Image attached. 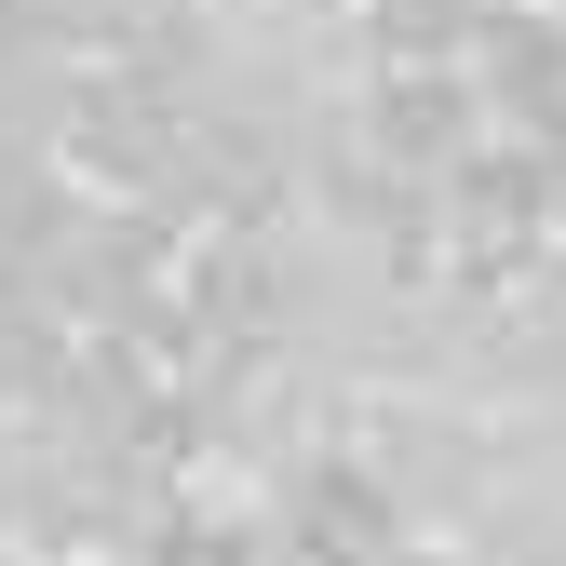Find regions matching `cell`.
Returning a JSON list of instances; mask_svg holds the SVG:
<instances>
[{
	"label": "cell",
	"mask_w": 566,
	"mask_h": 566,
	"mask_svg": "<svg viewBox=\"0 0 566 566\" xmlns=\"http://www.w3.org/2000/svg\"><path fill=\"white\" fill-rule=\"evenodd\" d=\"M82 41H67L41 0H0V163H54L67 108H82Z\"/></svg>",
	"instance_id": "6da1fadb"
},
{
	"label": "cell",
	"mask_w": 566,
	"mask_h": 566,
	"mask_svg": "<svg viewBox=\"0 0 566 566\" xmlns=\"http://www.w3.org/2000/svg\"><path fill=\"white\" fill-rule=\"evenodd\" d=\"M485 14H500V0H365V54L378 67H459L472 41H485Z\"/></svg>",
	"instance_id": "7a4b0ae2"
},
{
	"label": "cell",
	"mask_w": 566,
	"mask_h": 566,
	"mask_svg": "<svg viewBox=\"0 0 566 566\" xmlns=\"http://www.w3.org/2000/svg\"><path fill=\"white\" fill-rule=\"evenodd\" d=\"M54 365H67V324L28 297V283H0V418L41 405V391H54Z\"/></svg>",
	"instance_id": "3957f363"
},
{
	"label": "cell",
	"mask_w": 566,
	"mask_h": 566,
	"mask_svg": "<svg viewBox=\"0 0 566 566\" xmlns=\"http://www.w3.org/2000/svg\"><path fill=\"white\" fill-rule=\"evenodd\" d=\"M405 566H459V553H405Z\"/></svg>",
	"instance_id": "277c9868"
}]
</instances>
